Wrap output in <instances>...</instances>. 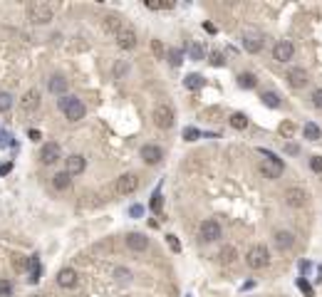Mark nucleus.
I'll return each mask as SVG.
<instances>
[{"label":"nucleus","mask_w":322,"mask_h":297,"mask_svg":"<svg viewBox=\"0 0 322 297\" xmlns=\"http://www.w3.org/2000/svg\"><path fill=\"white\" fill-rule=\"evenodd\" d=\"M69 186H72V176H69L67 171H60V173L52 176V188H55V191H67Z\"/></svg>","instance_id":"obj_21"},{"label":"nucleus","mask_w":322,"mask_h":297,"mask_svg":"<svg viewBox=\"0 0 322 297\" xmlns=\"http://www.w3.org/2000/svg\"><path fill=\"white\" fill-rule=\"evenodd\" d=\"M7 144H10V137L2 134V137H0V147H7Z\"/></svg>","instance_id":"obj_45"},{"label":"nucleus","mask_w":322,"mask_h":297,"mask_svg":"<svg viewBox=\"0 0 322 297\" xmlns=\"http://www.w3.org/2000/svg\"><path fill=\"white\" fill-rule=\"evenodd\" d=\"M174 122H176V114H174V109L169 104H156L154 107V124L159 129H171Z\"/></svg>","instance_id":"obj_5"},{"label":"nucleus","mask_w":322,"mask_h":297,"mask_svg":"<svg viewBox=\"0 0 322 297\" xmlns=\"http://www.w3.org/2000/svg\"><path fill=\"white\" fill-rule=\"evenodd\" d=\"M243 47H246V52H260L263 50V40L260 37H256V35H246L243 37Z\"/></svg>","instance_id":"obj_23"},{"label":"nucleus","mask_w":322,"mask_h":297,"mask_svg":"<svg viewBox=\"0 0 322 297\" xmlns=\"http://www.w3.org/2000/svg\"><path fill=\"white\" fill-rule=\"evenodd\" d=\"M10 168H12V166H10V163H5V166H0V173H7Z\"/></svg>","instance_id":"obj_48"},{"label":"nucleus","mask_w":322,"mask_h":297,"mask_svg":"<svg viewBox=\"0 0 322 297\" xmlns=\"http://www.w3.org/2000/svg\"><path fill=\"white\" fill-rule=\"evenodd\" d=\"M218 260H221L223 265H233V263L238 260V250H236L233 245H226V248H221V253H218Z\"/></svg>","instance_id":"obj_22"},{"label":"nucleus","mask_w":322,"mask_h":297,"mask_svg":"<svg viewBox=\"0 0 322 297\" xmlns=\"http://www.w3.org/2000/svg\"><path fill=\"white\" fill-rule=\"evenodd\" d=\"M84 168H87V158H84L82 153H72V156L64 158V171H67L69 176H79Z\"/></svg>","instance_id":"obj_11"},{"label":"nucleus","mask_w":322,"mask_h":297,"mask_svg":"<svg viewBox=\"0 0 322 297\" xmlns=\"http://www.w3.org/2000/svg\"><path fill=\"white\" fill-rule=\"evenodd\" d=\"M114 278H117V280H122V283H129V280H131V273L124 270V268H117V270H114Z\"/></svg>","instance_id":"obj_34"},{"label":"nucleus","mask_w":322,"mask_h":297,"mask_svg":"<svg viewBox=\"0 0 322 297\" xmlns=\"http://www.w3.org/2000/svg\"><path fill=\"white\" fill-rule=\"evenodd\" d=\"M166 240H169V245H171V250H174V253H179V250H181V245H179L176 235H166Z\"/></svg>","instance_id":"obj_40"},{"label":"nucleus","mask_w":322,"mask_h":297,"mask_svg":"<svg viewBox=\"0 0 322 297\" xmlns=\"http://www.w3.org/2000/svg\"><path fill=\"white\" fill-rule=\"evenodd\" d=\"M238 87H243V89H256L258 87V77L251 72H243L238 74Z\"/></svg>","instance_id":"obj_24"},{"label":"nucleus","mask_w":322,"mask_h":297,"mask_svg":"<svg viewBox=\"0 0 322 297\" xmlns=\"http://www.w3.org/2000/svg\"><path fill=\"white\" fill-rule=\"evenodd\" d=\"M27 17H30L32 25H47V22H52L55 12H52V7L47 2H32L27 7Z\"/></svg>","instance_id":"obj_4"},{"label":"nucleus","mask_w":322,"mask_h":297,"mask_svg":"<svg viewBox=\"0 0 322 297\" xmlns=\"http://www.w3.org/2000/svg\"><path fill=\"white\" fill-rule=\"evenodd\" d=\"M141 158H144V163L154 166V163H159L164 158V148L156 147V144H144L141 147Z\"/></svg>","instance_id":"obj_14"},{"label":"nucleus","mask_w":322,"mask_h":297,"mask_svg":"<svg viewBox=\"0 0 322 297\" xmlns=\"http://www.w3.org/2000/svg\"><path fill=\"white\" fill-rule=\"evenodd\" d=\"M151 211H154V213L161 211V193H154V196H151Z\"/></svg>","instance_id":"obj_38"},{"label":"nucleus","mask_w":322,"mask_h":297,"mask_svg":"<svg viewBox=\"0 0 322 297\" xmlns=\"http://www.w3.org/2000/svg\"><path fill=\"white\" fill-rule=\"evenodd\" d=\"M275 245L280 248V250H290L293 245H295V235L290 233V230H275Z\"/></svg>","instance_id":"obj_18"},{"label":"nucleus","mask_w":322,"mask_h":297,"mask_svg":"<svg viewBox=\"0 0 322 297\" xmlns=\"http://www.w3.org/2000/svg\"><path fill=\"white\" fill-rule=\"evenodd\" d=\"M298 288H300V290H303V293H305L308 297H313V288H310L305 280H300V283H298Z\"/></svg>","instance_id":"obj_41"},{"label":"nucleus","mask_w":322,"mask_h":297,"mask_svg":"<svg viewBox=\"0 0 322 297\" xmlns=\"http://www.w3.org/2000/svg\"><path fill=\"white\" fill-rule=\"evenodd\" d=\"M308 82H310V77H308V72H305L303 67H293V70L288 72V84H290L293 89H305Z\"/></svg>","instance_id":"obj_13"},{"label":"nucleus","mask_w":322,"mask_h":297,"mask_svg":"<svg viewBox=\"0 0 322 297\" xmlns=\"http://www.w3.org/2000/svg\"><path fill=\"white\" fill-rule=\"evenodd\" d=\"M77 280H79V275H77V270H74V268H62V270L57 273V285L64 288V290L77 288Z\"/></svg>","instance_id":"obj_15"},{"label":"nucleus","mask_w":322,"mask_h":297,"mask_svg":"<svg viewBox=\"0 0 322 297\" xmlns=\"http://www.w3.org/2000/svg\"><path fill=\"white\" fill-rule=\"evenodd\" d=\"M136 188H139V176L136 173H122L117 178V183H114L117 196H131Z\"/></svg>","instance_id":"obj_7"},{"label":"nucleus","mask_w":322,"mask_h":297,"mask_svg":"<svg viewBox=\"0 0 322 297\" xmlns=\"http://www.w3.org/2000/svg\"><path fill=\"white\" fill-rule=\"evenodd\" d=\"M260 99H263V104H268L270 109H278V107H280V97H278L275 92H265Z\"/></svg>","instance_id":"obj_29"},{"label":"nucleus","mask_w":322,"mask_h":297,"mask_svg":"<svg viewBox=\"0 0 322 297\" xmlns=\"http://www.w3.org/2000/svg\"><path fill=\"white\" fill-rule=\"evenodd\" d=\"M12 268H15V270H25V268H27V260H25L22 255H15V258H12Z\"/></svg>","instance_id":"obj_36"},{"label":"nucleus","mask_w":322,"mask_h":297,"mask_svg":"<svg viewBox=\"0 0 322 297\" xmlns=\"http://www.w3.org/2000/svg\"><path fill=\"white\" fill-rule=\"evenodd\" d=\"M231 127L233 129H238V132H243L246 127H248V119H246V114H241V112H236V114H231Z\"/></svg>","instance_id":"obj_26"},{"label":"nucleus","mask_w":322,"mask_h":297,"mask_svg":"<svg viewBox=\"0 0 322 297\" xmlns=\"http://www.w3.org/2000/svg\"><path fill=\"white\" fill-rule=\"evenodd\" d=\"M278 132H280V137H285V139H290V137L295 134V124H293V122H283V124L278 127Z\"/></svg>","instance_id":"obj_31"},{"label":"nucleus","mask_w":322,"mask_h":297,"mask_svg":"<svg viewBox=\"0 0 322 297\" xmlns=\"http://www.w3.org/2000/svg\"><path fill=\"white\" fill-rule=\"evenodd\" d=\"M57 107H60V112H62L64 117H67V122H79V119H84V114H87V107L77 99V97H72V94H64L57 99Z\"/></svg>","instance_id":"obj_1"},{"label":"nucleus","mask_w":322,"mask_h":297,"mask_svg":"<svg viewBox=\"0 0 322 297\" xmlns=\"http://www.w3.org/2000/svg\"><path fill=\"white\" fill-rule=\"evenodd\" d=\"M310 168H313L315 173H322V156H313V158H310Z\"/></svg>","instance_id":"obj_37"},{"label":"nucleus","mask_w":322,"mask_h":297,"mask_svg":"<svg viewBox=\"0 0 322 297\" xmlns=\"http://www.w3.org/2000/svg\"><path fill=\"white\" fill-rule=\"evenodd\" d=\"M285 151H288V153H298V151H300V148L295 147V144H288V147H285Z\"/></svg>","instance_id":"obj_46"},{"label":"nucleus","mask_w":322,"mask_h":297,"mask_svg":"<svg viewBox=\"0 0 322 297\" xmlns=\"http://www.w3.org/2000/svg\"><path fill=\"white\" fill-rule=\"evenodd\" d=\"M211 62H213L216 67H221V65H223V55H221V52H213V55H211Z\"/></svg>","instance_id":"obj_42"},{"label":"nucleus","mask_w":322,"mask_h":297,"mask_svg":"<svg viewBox=\"0 0 322 297\" xmlns=\"http://www.w3.org/2000/svg\"><path fill=\"white\" fill-rule=\"evenodd\" d=\"M117 45H119V50H134L136 47V32L131 27H122L119 35H117Z\"/></svg>","instance_id":"obj_16"},{"label":"nucleus","mask_w":322,"mask_h":297,"mask_svg":"<svg viewBox=\"0 0 322 297\" xmlns=\"http://www.w3.org/2000/svg\"><path fill=\"white\" fill-rule=\"evenodd\" d=\"M181 60H184V52H181V50H176V47H174V50H169V62H171L174 67H179V65H181Z\"/></svg>","instance_id":"obj_32"},{"label":"nucleus","mask_w":322,"mask_h":297,"mask_svg":"<svg viewBox=\"0 0 322 297\" xmlns=\"http://www.w3.org/2000/svg\"><path fill=\"white\" fill-rule=\"evenodd\" d=\"M246 265H248L251 270H263V268H268V265H270V253H268V248H265V245H253V248L246 253Z\"/></svg>","instance_id":"obj_3"},{"label":"nucleus","mask_w":322,"mask_h":297,"mask_svg":"<svg viewBox=\"0 0 322 297\" xmlns=\"http://www.w3.org/2000/svg\"><path fill=\"white\" fill-rule=\"evenodd\" d=\"M260 153H263L260 173H263L265 178H280V176H283V168H285L283 158H278L273 151H265V148H260Z\"/></svg>","instance_id":"obj_2"},{"label":"nucleus","mask_w":322,"mask_h":297,"mask_svg":"<svg viewBox=\"0 0 322 297\" xmlns=\"http://www.w3.org/2000/svg\"><path fill=\"white\" fill-rule=\"evenodd\" d=\"M303 134H305V139H310V142H318V139L322 137L320 127H318V124H313V122H308V124L303 127Z\"/></svg>","instance_id":"obj_25"},{"label":"nucleus","mask_w":322,"mask_h":297,"mask_svg":"<svg viewBox=\"0 0 322 297\" xmlns=\"http://www.w3.org/2000/svg\"><path fill=\"white\" fill-rule=\"evenodd\" d=\"M127 70H129L127 65H117V70H114V72H117V74H124V72H127Z\"/></svg>","instance_id":"obj_47"},{"label":"nucleus","mask_w":322,"mask_h":297,"mask_svg":"<svg viewBox=\"0 0 322 297\" xmlns=\"http://www.w3.org/2000/svg\"><path fill=\"white\" fill-rule=\"evenodd\" d=\"M124 243H127L129 250H134V253H144L149 248V238L144 233H127Z\"/></svg>","instance_id":"obj_12"},{"label":"nucleus","mask_w":322,"mask_h":297,"mask_svg":"<svg viewBox=\"0 0 322 297\" xmlns=\"http://www.w3.org/2000/svg\"><path fill=\"white\" fill-rule=\"evenodd\" d=\"M102 27H104V32H109V35H119V30L124 27L122 25V20L117 17V15H104V20H102Z\"/></svg>","instance_id":"obj_20"},{"label":"nucleus","mask_w":322,"mask_h":297,"mask_svg":"<svg viewBox=\"0 0 322 297\" xmlns=\"http://www.w3.org/2000/svg\"><path fill=\"white\" fill-rule=\"evenodd\" d=\"M184 84H186V89L196 92V89H201V87H203V77H201V74H189V77L184 79Z\"/></svg>","instance_id":"obj_27"},{"label":"nucleus","mask_w":322,"mask_h":297,"mask_svg":"<svg viewBox=\"0 0 322 297\" xmlns=\"http://www.w3.org/2000/svg\"><path fill=\"white\" fill-rule=\"evenodd\" d=\"M67 79H64L62 74H55V77H50V82H47V89L52 92V94H57V97H64L67 94Z\"/></svg>","instance_id":"obj_19"},{"label":"nucleus","mask_w":322,"mask_h":297,"mask_svg":"<svg viewBox=\"0 0 322 297\" xmlns=\"http://www.w3.org/2000/svg\"><path fill=\"white\" fill-rule=\"evenodd\" d=\"M184 137H189V142H196L198 132H196V129H186V134H184Z\"/></svg>","instance_id":"obj_44"},{"label":"nucleus","mask_w":322,"mask_h":297,"mask_svg":"<svg viewBox=\"0 0 322 297\" xmlns=\"http://www.w3.org/2000/svg\"><path fill=\"white\" fill-rule=\"evenodd\" d=\"M313 104H315V107L322 112V87H318V89L313 92Z\"/></svg>","instance_id":"obj_39"},{"label":"nucleus","mask_w":322,"mask_h":297,"mask_svg":"<svg viewBox=\"0 0 322 297\" xmlns=\"http://www.w3.org/2000/svg\"><path fill=\"white\" fill-rule=\"evenodd\" d=\"M27 137H30L32 142H40V139H42V134H40L37 129H30V132H27Z\"/></svg>","instance_id":"obj_43"},{"label":"nucleus","mask_w":322,"mask_h":297,"mask_svg":"<svg viewBox=\"0 0 322 297\" xmlns=\"http://www.w3.org/2000/svg\"><path fill=\"white\" fill-rule=\"evenodd\" d=\"M12 295V285L7 280H0V297H10Z\"/></svg>","instance_id":"obj_35"},{"label":"nucleus","mask_w":322,"mask_h":297,"mask_svg":"<svg viewBox=\"0 0 322 297\" xmlns=\"http://www.w3.org/2000/svg\"><path fill=\"white\" fill-rule=\"evenodd\" d=\"M308 198H310V193H308L305 188H300V186H290V188H285V193H283V201H285V206H290V208H303V206L308 203Z\"/></svg>","instance_id":"obj_6"},{"label":"nucleus","mask_w":322,"mask_h":297,"mask_svg":"<svg viewBox=\"0 0 322 297\" xmlns=\"http://www.w3.org/2000/svg\"><path fill=\"white\" fill-rule=\"evenodd\" d=\"M198 235H201V240H206V243H216V240L223 235V230H221L218 221L208 218V221L201 223V228H198Z\"/></svg>","instance_id":"obj_8"},{"label":"nucleus","mask_w":322,"mask_h":297,"mask_svg":"<svg viewBox=\"0 0 322 297\" xmlns=\"http://www.w3.org/2000/svg\"><path fill=\"white\" fill-rule=\"evenodd\" d=\"M62 158V148L57 142H47V144H42L40 148V161L45 163V166H52V163H57Z\"/></svg>","instance_id":"obj_9"},{"label":"nucleus","mask_w":322,"mask_h":297,"mask_svg":"<svg viewBox=\"0 0 322 297\" xmlns=\"http://www.w3.org/2000/svg\"><path fill=\"white\" fill-rule=\"evenodd\" d=\"M293 57H295V45L290 40L275 42V47H273V60L275 62H290Z\"/></svg>","instance_id":"obj_10"},{"label":"nucleus","mask_w":322,"mask_h":297,"mask_svg":"<svg viewBox=\"0 0 322 297\" xmlns=\"http://www.w3.org/2000/svg\"><path fill=\"white\" fill-rule=\"evenodd\" d=\"M20 107H22L25 112H35V109L40 107V92H37V89H27V92L22 94V99H20Z\"/></svg>","instance_id":"obj_17"},{"label":"nucleus","mask_w":322,"mask_h":297,"mask_svg":"<svg viewBox=\"0 0 322 297\" xmlns=\"http://www.w3.org/2000/svg\"><path fill=\"white\" fill-rule=\"evenodd\" d=\"M12 109V94L10 92H0V114Z\"/></svg>","instance_id":"obj_30"},{"label":"nucleus","mask_w":322,"mask_h":297,"mask_svg":"<svg viewBox=\"0 0 322 297\" xmlns=\"http://www.w3.org/2000/svg\"><path fill=\"white\" fill-rule=\"evenodd\" d=\"M151 52H154L156 60H166V47H164L161 40H151Z\"/></svg>","instance_id":"obj_28"},{"label":"nucleus","mask_w":322,"mask_h":297,"mask_svg":"<svg viewBox=\"0 0 322 297\" xmlns=\"http://www.w3.org/2000/svg\"><path fill=\"white\" fill-rule=\"evenodd\" d=\"M189 52H191L193 60H203V57H206V55H203V47H201V45H196V42L189 45Z\"/></svg>","instance_id":"obj_33"},{"label":"nucleus","mask_w":322,"mask_h":297,"mask_svg":"<svg viewBox=\"0 0 322 297\" xmlns=\"http://www.w3.org/2000/svg\"><path fill=\"white\" fill-rule=\"evenodd\" d=\"M32 297H40V295H32Z\"/></svg>","instance_id":"obj_49"}]
</instances>
